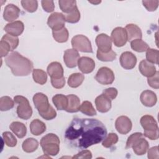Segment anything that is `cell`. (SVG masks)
Wrapping results in <instances>:
<instances>
[{"mask_svg":"<svg viewBox=\"0 0 159 159\" xmlns=\"http://www.w3.org/2000/svg\"><path fill=\"white\" fill-rule=\"evenodd\" d=\"M65 18L64 14L60 12H53L48 18L47 24L52 31L59 30L65 27Z\"/></svg>","mask_w":159,"mask_h":159,"instance_id":"obj_9","label":"cell"},{"mask_svg":"<svg viewBox=\"0 0 159 159\" xmlns=\"http://www.w3.org/2000/svg\"><path fill=\"white\" fill-rule=\"evenodd\" d=\"M117 57L116 53L112 50L108 52H102L99 50H97L96 57L102 61H112Z\"/></svg>","mask_w":159,"mask_h":159,"instance_id":"obj_34","label":"cell"},{"mask_svg":"<svg viewBox=\"0 0 159 159\" xmlns=\"http://www.w3.org/2000/svg\"><path fill=\"white\" fill-rule=\"evenodd\" d=\"M132 148H133L134 152L137 155H143L145 154L147 150L148 149L149 144L147 140L142 137L135 143V144Z\"/></svg>","mask_w":159,"mask_h":159,"instance_id":"obj_25","label":"cell"},{"mask_svg":"<svg viewBox=\"0 0 159 159\" xmlns=\"http://www.w3.org/2000/svg\"><path fill=\"white\" fill-rule=\"evenodd\" d=\"M89 2H90V3H91V4H94V5H97V4H99V3H101V1H88Z\"/></svg>","mask_w":159,"mask_h":159,"instance_id":"obj_52","label":"cell"},{"mask_svg":"<svg viewBox=\"0 0 159 159\" xmlns=\"http://www.w3.org/2000/svg\"><path fill=\"white\" fill-rule=\"evenodd\" d=\"M106 135L105 125L95 119L74 118L65 133L67 143L80 149L100 143Z\"/></svg>","mask_w":159,"mask_h":159,"instance_id":"obj_1","label":"cell"},{"mask_svg":"<svg viewBox=\"0 0 159 159\" xmlns=\"http://www.w3.org/2000/svg\"><path fill=\"white\" fill-rule=\"evenodd\" d=\"M58 4L60 9L65 14L71 12L77 7L75 0H60Z\"/></svg>","mask_w":159,"mask_h":159,"instance_id":"obj_30","label":"cell"},{"mask_svg":"<svg viewBox=\"0 0 159 159\" xmlns=\"http://www.w3.org/2000/svg\"><path fill=\"white\" fill-rule=\"evenodd\" d=\"M144 130L143 135L150 140H157L159 137V130L157 122L154 117L150 115L143 116L140 120Z\"/></svg>","mask_w":159,"mask_h":159,"instance_id":"obj_4","label":"cell"},{"mask_svg":"<svg viewBox=\"0 0 159 159\" xmlns=\"http://www.w3.org/2000/svg\"><path fill=\"white\" fill-rule=\"evenodd\" d=\"M78 66L80 70L85 74L91 73L95 68L94 61L89 57H82L78 61Z\"/></svg>","mask_w":159,"mask_h":159,"instance_id":"obj_16","label":"cell"},{"mask_svg":"<svg viewBox=\"0 0 159 159\" xmlns=\"http://www.w3.org/2000/svg\"><path fill=\"white\" fill-rule=\"evenodd\" d=\"M60 143L58 137L54 134L50 133L41 139L40 144L45 155L55 156L60 151Z\"/></svg>","mask_w":159,"mask_h":159,"instance_id":"obj_3","label":"cell"},{"mask_svg":"<svg viewBox=\"0 0 159 159\" xmlns=\"http://www.w3.org/2000/svg\"><path fill=\"white\" fill-rule=\"evenodd\" d=\"M120 63L122 68L125 70L133 69L137 63V58L130 52H124L120 57Z\"/></svg>","mask_w":159,"mask_h":159,"instance_id":"obj_14","label":"cell"},{"mask_svg":"<svg viewBox=\"0 0 159 159\" xmlns=\"http://www.w3.org/2000/svg\"><path fill=\"white\" fill-rule=\"evenodd\" d=\"M30 130L34 135H40L46 130V125L44 122L38 119L33 120L30 124Z\"/></svg>","mask_w":159,"mask_h":159,"instance_id":"obj_24","label":"cell"},{"mask_svg":"<svg viewBox=\"0 0 159 159\" xmlns=\"http://www.w3.org/2000/svg\"><path fill=\"white\" fill-rule=\"evenodd\" d=\"M14 106V101L9 96H2L0 98V110L6 111L11 109Z\"/></svg>","mask_w":159,"mask_h":159,"instance_id":"obj_36","label":"cell"},{"mask_svg":"<svg viewBox=\"0 0 159 159\" xmlns=\"http://www.w3.org/2000/svg\"><path fill=\"white\" fill-rule=\"evenodd\" d=\"M96 109L102 113L108 112L111 108V100L104 94L98 96L95 99Z\"/></svg>","mask_w":159,"mask_h":159,"instance_id":"obj_17","label":"cell"},{"mask_svg":"<svg viewBox=\"0 0 159 159\" xmlns=\"http://www.w3.org/2000/svg\"><path fill=\"white\" fill-rule=\"evenodd\" d=\"M47 73L50 78H60L63 76V68L62 65L57 61L50 63L47 66Z\"/></svg>","mask_w":159,"mask_h":159,"instance_id":"obj_20","label":"cell"},{"mask_svg":"<svg viewBox=\"0 0 159 159\" xmlns=\"http://www.w3.org/2000/svg\"><path fill=\"white\" fill-rule=\"evenodd\" d=\"M139 69L141 74L147 78L154 75L157 71L156 67L153 64L148 62L146 60H142L139 65Z\"/></svg>","mask_w":159,"mask_h":159,"instance_id":"obj_21","label":"cell"},{"mask_svg":"<svg viewBox=\"0 0 159 159\" xmlns=\"http://www.w3.org/2000/svg\"><path fill=\"white\" fill-rule=\"evenodd\" d=\"M52 35L55 41L59 43L66 42L69 37V33L66 27H64L59 30L52 31Z\"/></svg>","mask_w":159,"mask_h":159,"instance_id":"obj_31","label":"cell"},{"mask_svg":"<svg viewBox=\"0 0 159 159\" xmlns=\"http://www.w3.org/2000/svg\"><path fill=\"white\" fill-rule=\"evenodd\" d=\"M52 101L58 110H66L68 106V98L66 96L61 94H55L52 98Z\"/></svg>","mask_w":159,"mask_h":159,"instance_id":"obj_27","label":"cell"},{"mask_svg":"<svg viewBox=\"0 0 159 159\" xmlns=\"http://www.w3.org/2000/svg\"><path fill=\"white\" fill-rule=\"evenodd\" d=\"M131 48L135 52H143L149 48L148 45L142 39H135L130 42Z\"/></svg>","mask_w":159,"mask_h":159,"instance_id":"obj_33","label":"cell"},{"mask_svg":"<svg viewBox=\"0 0 159 159\" xmlns=\"http://www.w3.org/2000/svg\"><path fill=\"white\" fill-rule=\"evenodd\" d=\"M68 98V106L66 111L68 112H77L80 111V99L75 94H69L66 96Z\"/></svg>","mask_w":159,"mask_h":159,"instance_id":"obj_23","label":"cell"},{"mask_svg":"<svg viewBox=\"0 0 159 159\" xmlns=\"http://www.w3.org/2000/svg\"><path fill=\"white\" fill-rule=\"evenodd\" d=\"M14 102L18 104L17 107V116L24 120L30 119L32 114V109L28 99L22 96H16L14 98Z\"/></svg>","mask_w":159,"mask_h":159,"instance_id":"obj_5","label":"cell"},{"mask_svg":"<svg viewBox=\"0 0 159 159\" xmlns=\"http://www.w3.org/2000/svg\"><path fill=\"white\" fill-rule=\"evenodd\" d=\"M7 34L17 37L22 34L24 30V25L20 20H16L6 25L4 28Z\"/></svg>","mask_w":159,"mask_h":159,"instance_id":"obj_15","label":"cell"},{"mask_svg":"<svg viewBox=\"0 0 159 159\" xmlns=\"http://www.w3.org/2000/svg\"><path fill=\"white\" fill-rule=\"evenodd\" d=\"M73 48L82 52L92 53L93 48L89 39L83 35H76L71 39Z\"/></svg>","mask_w":159,"mask_h":159,"instance_id":"obj_7","label":"cell"},{"mask_svg":"<svg viewBox=\"0 0 159 159\" xmlns=\"http://www.w3.org/2000/svg\"><path fill=\"white\" fill-rule=\"evenodd\" d=\"M39 147L38 141L34 138H28L25 139L22 145L23 150L26 153H32L35 152Z\"/></svg>","mask_w":159,"mask_h":159,"instance_id":"obj_28","label":"cell"},{"mask_svg":"<svg viewBox=\"0 0 159 159\" xmlns=\"http://www.w3.org/2000/svg\"><path fill=\"white\" fill-rule=\"evenodd\" d=\"M143 134L141 132H135L132 134H131L127 139V140L126 142V145L125 148H132L135 143L141 138L143 137Z\"/></svg>","mask_w":159,"mask_h":159,"instance_id":"obj_43","label":"cell"},{"mask_svg":"<svg viewBox=\"0 0 159 159\" xmlns=\"http://www.w3.org/2000/svg\"><path fill=\"white\" fill-rule=\"evenodd\" d=\"M80 111L82 113L89 116H95L97 114L92 103L88 101H85L83 102V103L80 106Z\"/></svg>","mask_w":159,"mask_h":159,"instance_id":"obj_35","label":"cell"},{"mask_svg":"<svg viewBox=\"0 0 159 159\" xmlns=\"http://www.w3.org/2000/svg\"><path fill=\"white\" fill-rule=\"evenodd\" d=\"M129 41H132L135 39H141L142 37V33L141 29L139 26L134 24H129L125 26V28Z\"/></svg>","mask_w":159,"mask_h":159,"instance_id":"obj_22","label":"cell"},{"mask_svg":"<svg viewBox=\"0 0 159 159\" xmlns=\"http://www.w3.org/2000/svg\"><path fill=\"white\" fill-rule=\"evenodd\" d=\"M5 62L11 68L12 74L16 76H27L33 70L32 62L17 52L8 54L5 58Z\"/></svg>","mask_w":159,"mask_h":159,"instance_id":"obj_2","label":"cell"},{"mask_svg":"<svg viewBox=\"0 0 159 159\" xmlns=\"http://www.w3.org/2000/svg\"><path fill=\"white\" fill-rule=\"evenodd\" d=\"M2 138L6 145L10 147H14L17 145V139L10 132L6 131L2 133Z\"/></svg>","mask_w":159,"mask_h":159,"instance_id":"obj_40","label":"cell"},{"mask_svg":"<svg viewBox=\"0 0 159 159\" xmlns=\"http://www.w3.org/2000/svg\"><path fill=\"white\" fill-rule=\"evenodd\" d=\"M41 3L43 10L47 12H52L54 11L55 5L53 1L43 0L42 1Z\"/></svg>","mask_w":159,"mask_h":159,"instance_id":"obj_48","label":"cell"},{"mask_svg":"<svg viewBox=\"0 0 159 159\" xmlns=\"http://www.w3.org/2000/svg\"><path fill=\"white\" fill-rule=\"evenodd\" d=\"M118 136L115 133H109L107 137L104 139L102 145L106 148H109L118 142Z\"/></svg>","mask_w":159,"mask_h":159,"instance_id":"obj_41","label":"cell"},{"mask_svg":"<svg viewBox=\"0 0 159 159\" xmlns=\"http://www.w3.org/2000/svg\"><path fill=\"white\" fill-rule=\"evenodd\" d=\"M143 6L148 11H155L157 10L158 6L159 1L158 0L154 1H142Z\"/></svg>","mask_w":159,"mask_h":159,"instance_id":"obj_45","label":"cell"},{"mask_svg":"<svg viewBox=\"0 0 159 159\" xmlns=\"http://www.w3.org/2000/svg\"><path fill=\"white\" fill-rule=\"evenodd\" d=\"M141 102L147 107H152L155 106L157 101L156 94L150 90L143 91L140 96Z\"/></svg>","mask_w":159,"mask_h":159,"instance_id":"obj_19","label":"cell"},{"mask_svg":"<svg viewBox=\"0 0 159 159\" xmlns=\"http://www.w3.org/2000/svg\"><path fill=\"white\" fill-rule=\"evenodd\" d=\"M148 158L149 159H158L159 158L158 147V146L153 147L148 150Z\"/></svg>","mask_w":159,"mask_h":159,"instance_id":"obj_51","label":"cell"},{"mask_svg":"<svg viewBox=\"0 0 159 159\" xmlns=\"http://www.w3.org/2000/svg\"><path fill=\"white\" fill-rule=\"evenodd\" d=\"M65 18V21L68 22V23H76L78 22L80 19V12L76 7L73 11L71 12L68 13V14H64Z\"/></svg>","mask_w":159,"mask_h":159,"instance_id":"obj_37","label":"cell"},{"mask_svg":"<svg viewBox=\"0 0 159 159\" xmlns=\"http://www.w3.org/2000/svg\"><path fill=\"white\" fill-rule=\"evenodd\" d=\"M84 80V76L83 74L80 73H75L71 74L68 80V84L71 88H77L80 86Z\"/></svg>","mask_w":159,"mask_h":159,"instance_id":"obj_29","label":"cell"},{"mask_svg":"<svg viewBox=\"0 0 159 159\" xmlns=\"http://www.w3.org/2000/svg\"><path fill=\"white\" fill-rule=\"evenodd\" d=\"M32 77L35 83L41 85L44 84L47 80V73L40 69H34L32 71Z\"/></svg>","mask_w":159,"mask_h":159,"instance_id":"obj_32","label":"cell"},{"mask_svg":"<svg viewBox=\"0 0 159 159\" xmlns=\"http://www.w3.org/2000/svg\"><path fill=\"white\" fill-rule=\"evenodd\" d=\"M159 52L157 49L148 48L146 52V60L152 64H158Z\"/></svg>","mask_w":159,"mask_h":159,"instance_id":"obj_38","label":"cell"},{"mask_svg":"<svg viewBox=\"0 0 159 159\" xmlns=\"http://www.w3.org/2000/svg\"><path fill=\"white\" fill-rule=\"evenodd\" d=\"M1 39L6 41L9 44L11 48V51H13L15 48H16L19 45V40L18 37L7 34L4 35Z\"/></svg>","mask_w":159,"mask_h":159,"instance_id":"obj_42","label":"cell"},{"mask_svg":"<svg viewBox=\"0 0 159 159\" xmlns=\"http://www.w3.org/2000/svg\"><path fill=\"white\" fill-rule=\"evenodd\" d=\"M103 94L107 96L111 100L114 99L117 96L118 91L115 88H109L103 91Z\"/></svg>","mask_w":159,"mask_h":159,"instance_id":"obj_49","label":"cell"},{"mask_svg":"<svg viewBox=\"0 0 159 159\" xmlns=\"http://www.w3.org/2000/svg\"><path fill=\"white\" fill-rule=\"evenodd\" d=\"M115 127L117 131L120 134H127L131 130L132 124L128 117L121 116L116 119L115 122Z\"/></svg>","mask_w":159,"mask_h":159,"instance_id":"obj_11","label":"cell"},{"mask_svg":"<svg viewBox=\"0 0 159 159\" xmlns=\"http://www.w3.org/2000/svg\"><path fill=\"white\" fill-rule=\"evenodd\" d=\"M51 83L53 88L56 89H61L65 84V78L64 76L60 78H51Z\"/></svg>","mask_w":159,"mask_h":159,"instance_id":"obj_47","label":"cell"},{"mask_svg":"<svg viewBox=\"0 0 159 159\" xmlns=\"http://www.w3.org/2000/svg\"><path fill=\"white\" fill-rule=\"evenodd\" d=\"M159 72L158 71H156L155 74L151 77L148 78L147 82L148 85L154 89L159 88Z\"/></svg>","mask_w":159,"mask_h":159,"instance_id":"obj_44","label":"cell"},{"mask_svg":"<svg viewBox=\"0 0 159 159\" xmlns=\"http://www.w3.org/2000/svg\"><path fill=\"white\" fill-rule=\"evenodd\" d=\"M115 79L114 72L109 68L103 66L100 68L95 76V80L100 84L107 85L112 84Z\"/></svg>","mask_w":159,"mask_h":159,"instance_id":"obj_8","label":"cell"},{"mask_svg":"<svg viewBox=\"0 0 159 159\" xmlns=\"http://www.w3.org/2000/svg\"><path fill=\"white\" fill-rule=\"evenodd\" d=\"M33 102L41 117L47 114L53 107L49 104L47 96L42 93H37L33 96Z\"/></svg>","mask_w":159,"mask_h":159,"instance_id":"obj_6","label":"cell"},{"mask_svg":"<svg viewBox=\"0 0 159 159\" xmlns=\"http://www.w3.org/2000/svg\"><path fill=\"white\" fill-rule=\"evenodd\" d=\"M9 128L18 138L22 139L26 135L27 128L25 124L22 122L18 121L13 122L9 125Z\"/></svg>","mask_w":159,"mask_h":159,"instance_id":"obj_26","label":"cell"},{"mask_svg":"<svg viewBox=\"0 0 159 159\" xmlns=\"http://www.w3.org/2000/svg\"><path fill=\"white\" fill-rule=\"evenodd\" d=\"M111 39L116 47H120L125 45L128 41L125 29L121 27H116L111 32Z\"/></svg>","mask_w":159,"mask_h":159,"instance_id":"obj_10","label":"cell"},{"mask_svg":"<svg viewBox=\"0 0 159 159\" xmlns=\"http://www.w3.org/2000/svg\"><path fill=\"white\" fill-rule=\"evenodd\" d=\"M20 2L22 7L29 12H35L38 7V2L36 0H22Z\"/></svg>","mask_w":159,"mask_h":159,"instance_id":"obj_39","label":"cell"},{"mask_svg":"<svg viewBox=\"0 0 159 159\" xmlns=\"http://www.w3.org/2000/svg\"><path fill=\"white\" fill-rule=\"evenodd\" d=\"M91 158H92V153L91 151L88 150H83L72 157V158H83V159H90Z\"/></svg>","mask_w":159,"mask_h":159,"instance_id":"obj_50","label":"cell"},{"mask_svg":"<svg viewBox=\"0 0 159 159\" xmlns=\"http://www.w3.org/2000/svg\"><path fill=\"white\" fill-rule=\"evenodd\" d=\"M96 43L98 50L102 52H108L112 50V40L106 34H100L96 37Z\"/></svg>","mask_w":159,"mask_h":159,"instance_id":"obj_13","label":"cell"},{"mask_svg":"<svg viewBox=\"0 0 159 159\" xmlns=\"http://www.w3.org/2000/svg\"><path fill=\"white\" fill-rule=\"evenodd\" d=\"M80 54L78 50L74 48L67 49L63 55V60L66 66L70 68H75L78 65Z\"/></svg>","mask_w":159,"mask_h":159,"instance_id":"obj_12","label":"cell"},{"mask_svg":"<svg viewBox=\"0 0 159 159\" xmlns=\"http://www.w3.org/2000/svg\"><path fill=\"white\" fill-rule=\"evenodd\" d=\"M20 12V9L17 6L13 4H9L4 8L3 17L6 21L12 22L19 17Z\"/></svg>","mask_w":159,"mask_h":159,"instance_id":"obj_18","label":"cell"},{"mask_svg":"<svg viewBox=\"0 0 159 159\" xmlns=\"http://www.w3.org/2000/svg\"><path fill=\"white\" fill-rule=\"evenodd\" d=\"M11 51V47L9 44L5 40H2L0 42V53H1V57H6L8 55V53Z\"/></svg>","mask_w":159,"mask_h":159,"instance_id":"obj_46","label":"cell"}]
</instances>
